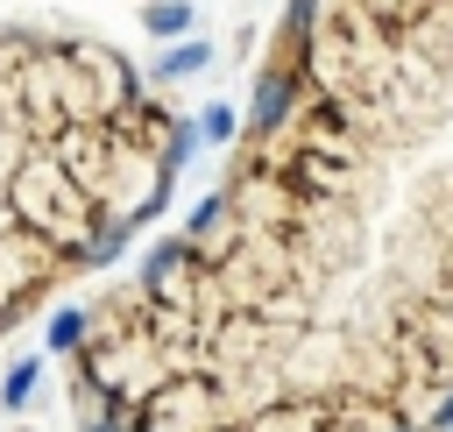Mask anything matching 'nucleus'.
I'll return each mask as SVG.
<instances>
[{
    "label": "nucleus",
    "mask_w": 453,
    "mask_h": 432,
    "mask_svg": "<svg viewBox=\"0 0 453 432\" xmlns=\"http://www.w3.org/2000/svg\"><path fill=\"white\" fill-rule=\"evenodd\" d=\"M142 28L170 42V35H184V28H191V7H184V0H156V7H142Z\"/></svg>",
    "instance_id": "2"
},
{
    "label": "nucleus",
    "mask_w": 453,
    "mask_h": 432,
    "mask_svg": "<svg viewBox=\"0 0 453 432\" xmlns=\"http://www.w3.org/2000/svg\"><path fill=\"white\" fill-rule=\"evenodd\" d=\"M234 127H241V120H234V106H205V113H198V135H205V142H226Z\"/></svg>",
    "instance_id": "5"
},
{
    "label": "nucleus",
    "mask_w": 453,
    "mask_h": 432,
    "mask_svg": "<svg viewBox=\"0 0 453 432\" xmlns=\"http://www.w3.org/2000/svg\"><path fill=\"white\" fill-rule=\"evenodd\" d=\"M205 64H212V50H205V42H177V50H163L156 78L170 85V78H191V71H205Z\"/></svg>",
    "instance_id": "3"
},
{
    "label": "nucleus",
    "mask_w": 453,
    "mask_h": 432,
    "mask_svg": "<svg viewBox=\"0 0 453 432\" xmlns=\"http://www.w3.org/2000/svg\"><path fill=\"white\" fill-rule=\"evenodd\" d=\"M78 340H85V319L78 312H57L50 319V347H78Z\"/></svg>",
    "instance_id": "6"
},
{
    "label": "nucleus",
    "mask_w": 453,
    "mask_h": 432,
    "mask_svg": "<svg viewBox=\"0 0 453 432\" xmlns=\"http://www.w3.org/2000/svg\"><path fill=\"white\" fill-rule=\"evenodd\" d=\"M297 99L92 347L85 432L453 425V0H319Z\"/></svg>",
    "instance_id": "1"
},
{
    "label": "nucleus",
    "mask_w": 453,
    "mask_h": 432,
    "mask_svg": "<svg viewBox=\"0 0 453 432\" xmlns=\"http://www.w3.org/2000/svg\"><path fill=\"white\" fill-rule=\"evenodd\" d=\"M28 390H35V361H14V375L0 382V404L14 411V404H28Z\"/></svg>",
    "instance_id": "4"
}]
</instances>
